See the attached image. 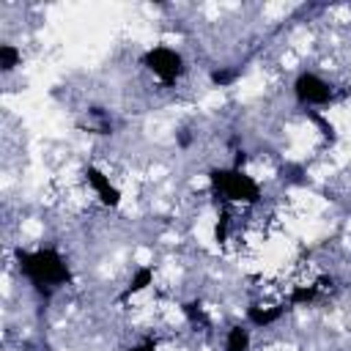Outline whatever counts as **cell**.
I'll use <instances>...</instances> for the list:
<instances>
[{
	"label": "cell",
	"mask_w": 351,
	"mask_h": 351,
	"mask_svg": "<svg viewBox=\"0 0 351 351\" xmlns=\"http://www.w3.org/2000/svg\"><path fill=\"white\" fill-rule=\"evenodd\" d=\"M16 266L27 277V282L44 296H49L60 285L71 282V269H69L66 258L52 247L16 250Z\"/></svg>",
	"instance_id": "cell-1"
},
{
	"label": "cell",
	"mask_w": 351,
	"mask_h": 351,
	"mask_svg": "<svg viewBox=\"0 0 351 351\" xmlns=\"http://www.w3.org/2000/svg\"><path fill=\"white\" fill-rule=\"evenodd\" d=\"M211 195L222 203H247L255 206L261 200V184L244 173V167H214L208 173Z\"/></svg>",
	"instance_id": "cell-2"
},
{
	"label": "cell",
	"mask_w": 351,
	"mask_h": 351,
	"mask_svg": "<svg viewBox=\"0 0 351 351\" xmlns=\"http://www.w3.org/2000/svg\"><path fill=\"white\" fill-rule=\"evenodd\" d=\"M143 66H145L159 82H165V85L178 82L181 74L186 71L181 52H176V49H170V47H151V49H145V52H143Z\"/></svg>",
	"instance_id": "cell-3"
},
{
	"label": "cell",
	"mask_w": 351,
	"mask_h": 351,
	"mask_svg": "<svg viewBox=\"0 0 351 351\" xmlns=\"http://www.w3.org/2000/svg\"><path fill=\"white\" fill-rule=\"evenodd\" d=\"M293 96H296V101L304 104V107H321V104L332 101L335 88H332L324 77H318V74H313V71H302V74L293 80Z\"/></svg>",
	"instance_id": "cell-4"
},
{
	"label": "cell",
	"mask_w": 351,
	"mask_h": 351,
	"mask_svg": "<svg viewBox=\"0 0 351 351\" xmlns=\"http://www.w3.org/2000/svg\"><path fill=\"white\" fill-rule=\"evenodd\" d=\"M85 181L90 184V189L96 192V197L101 200V206H107V208H118L121 206V192H118V186L110 181V176H104L96 165H88L85 167Z\"/></svg>",
	"instance_id": "cell-5"
},
{
	"label": "cell",
	"mask_w": 351,
	"mask_h": 351,
	"mask_svg": "<svg viewBox=\"0 0 351 351\" xmlns=\"http://www.w3.org/2000/svg\"><path fill=\"white\" fill-rule=\"evenodd\" d=\"M148 285H154V269H151V266H140V269H134V274L129 277L126 288L121 291V302H126V299L137 296V293H140V291H145Z\"/></svg>",
	"instance_id": "cell-6"
},
{
	"label": "cell",
	"mask_w": 351,
	"mask_h": 351,
	"mask_svg": "<svg viewBox=\"0 0 351 351\" xmlns=\"http://www.w3.org/2000/svg\"><path fill=\"white\" fill-rule=\"evenodd\" d=\"M285 310H288L285 304H274V307H250V310H247V321H250L252 326H269V324L280 321Z\"/></svg>",
	"instance_id": "cell-7"
},
{
	"label": "cell",
	"mask_w": 351,
	"mask_h": 351,
	"mask_svg": "<svg viewBox=\"0 0 351 351\" xmlns=\"http://www.w3.org/2000/svg\"><path fill=\"white\" fill-rule=\"evenodd\" d=\"M326 288V280H321V282H315V285H296L293 291H291V296H288V304H307V302H313L321 291Z\"/></svg>",
	"instance_id": "cell-8"
},
{
	"label": "cell",
	"mask_w": 351,
	"mask_h": 351,
	"mask_svg": "<svg viewBox=\"0 0 351 351\" xmlns=\"http://www.w3.org/2000/svg\"><path fill=\"white\" fill-rule=\"evenodd\" d=\"M225 351H250V329L233 326L225 337Z\"/></svg>",
	"instance_id": "cell-9"
},
{
	"label": "cell",
	"mask_w": 351,
	"mask_h": 351,
	"mask_svg": "<svg viewBox=\"0 0 351 351\" xmlns=\"http://www.w3.org/2000/svg\"><path fill=\"white\" fill-rule=\"evenodd\" d=\"M22 63V52L14 44H0V71H14Z\"/></svg>",
	"instance_id": "cell-10"
},
{
	"label": "cell",
	"mask_w": 351,
	"mask_h": 351,
	"mask_svg": "<svg viewBox=\"0 0 351 351\" xmlns=\"http://www.w3.org/2000/svg\"><path fill=\"white\" fill-rule=\"evenodd\" d=\"M184 315L189 318V324H195V326H200V329H206V326L211 324L200 302H186V304H184Z\"/></svg>",
	"instance_id": "cell-11"
},
{
	"label": "cell",
	"mask_w": 351,
	"mask_h": 351,
	"mask_svg": "<svg viewBox=\"0 0 351 351\" xmlns=\"http://www.w3.org/2000/svg\"><path fill=\"white\" fill-rule=\"evenodd\" d=\"M236 77H239V71H236V69H214V71H211V82H214V85H219V88L230 85Z\"/></svg>",
	"instance_id": "cell-12"
},
{
	"label": "cell",
	"mask_w": 351,
	"mask_h": 351,
	"mask_svg": "<svg viewBox=\"0 0 351 351\" xmlns=\"http://www.w3.org/2000/svg\"><path fill=\"white\" fill-rule=\"evenodd\" d=\"M228 211H222L219 214V219H217V228H214V239H217V244H225L228 241Z\"/></svg>",
	"instance_id": "cell-13"
},
{
	"label": "cell",
	"mask_w": 351,
	"mask_h": 351,
	"mask_svg": "<svg viewBox=\"0 0 351 351\" xmlns=\"http://www.w3.org/2000/svg\"><path fill=\"white\" fill-rule=\"evenodd\" d=\"M126 351H156V340H143V343H137V346H132Z\"/></svg>",
	"instance_id": "cell-14"
}]
</instances>
